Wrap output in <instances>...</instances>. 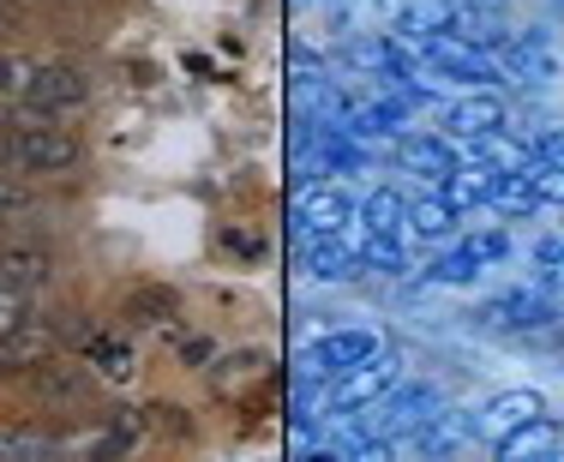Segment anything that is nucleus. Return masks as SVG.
<instances>
[{
	"label": "nucleus",
	"mask_w": 564,
	"mask_h": 462,
	"mask_svg": "<svg viewBox=\"0 0 564 462\" xmlns=\"http://www.w3.org/2000/svg\"><path fill=\"white\" fill-rule=\"evenodd\" d=\"M36 73V61H12V54H0V90H24Z\"/></svg>",
	"instance_id": "nucleus-29"
},
{
	"label": "nucleus",
	"mask_w": 564,
	"mask_h": 462,
	"mask_svg": "<svg viewBox=\"0 0 564 462\" xmlns=\"http://www.w3.org/2000/svg\"><path fill=\"white\" fill-rule=\"evenodd\" d=\"M127 312H132L139 324H163V319H174V294H169V289H139V294L127 301Z\"/></svg>",
	"instance_id": "nucleus-24"
},
{
	"label": "nucleus",
	"mask_w": 564,
	"mask_h": 462,
	"mask_svg": "<svg viewBox=\"0 0 564 462\" xmlns=\"http://www.w3.org/2000/svg\"><path fill=\"white\" fill-rule=\"evenodd\" d=\"M480 319L487 324H499V331H546V324H558L564 312L546 301L541 289H510V294H499V301H492L487 312H480Z\"/></svg>",
	"instance_id": "nucleus-10"
},
{
	"label": "nucleus",
	"mask_w": 564,
	"mask_h": 462,
	"mask_svg": "<svg viewBox=\"0 0 564 462\" xmlns=\"http://www.w3.org/2000/svg\"><path fill=\"white\" fill-rule=\"evenodd\" d=\"M487 211H499L505 223H522V216L541 211V198H534V186L522 181V174H499V186L487 193Z\"/></svg>",
	"instance_id": "nucleus-21"
},
{
	"label": "nucleus",
	"mask_w": 564,
	"mask_h": 462,
	"mask_svg": "<svg viewBox=\"0 0 564 462\" xmlns=\"http://www.w3.org/2000/svg\"><path fill=\"white\" fill-rule=\"evenodd\" d=\"M558 7H564V0H558Z\"/></svg>",
	"instance_id": "nucleus-33"
},
{
	"label": "nucleus",
	"mask_w": 564,
	"mask_h": 462,
	"mask_svg": "<svg viewBox=\"0 0 564 462\" xmlns=\"http://www.w3.org/2000/svg\"><path fill=\"white\" fill-rule=\"evenodd\" d=\"M534 415H546V402H541V390H499V397L480 409V420H475V432L487 444H499L505 432H517L522 420H534Z\"/></svg>",
	"instance_id": "nucleus-12"
},
{
	"label": "nucleus",
	"mask_w": 564,
	"mask_h": 462,
	"mask_svg": "<svg viewBox=\"0 0 564 462\" xmlns=\"http://www.w3.org/2000/svg\"><path fill=\"white\" fill-rule=\"evenodd\" d=\"M564 444V432H558V420L553 415H534V420H522L517 432H505L492 451H499L505 462H534V456H553Z\"/></svg>",
	"instance_id": "nucleus-17"
},
{
	"label": "nucleus",
	"mask_w": 564,
	"mask_h": 462,
	"mask_svg": "<svg viewBox=\"0 0 564 462\" xmlns=\"http://www.w3.org/2000/svg\"><path fill=\"white\" fill-rule=\"evenodd\" d=\"M510 120V108L499 90H468V97H456L445 108V127H451V139H475V132H492V127H505Z\"/></svg>",
	"instance_id": "nucleus-14"
},
{
	"label": "nucleus",
	"mask_w": 564,
	"mask_h": 462,
	"mask_svg": "<svg viewBox=\"0 0 564 462\" xmlns=\"http://www.w3.org/2000/svg\"><path fill=\"white\" fill-rule=\"evenodd\" d=\"M90 361H97L109 378H127L132 373V348L120 343V336H90Z\"/></svg>",
	"instance_id": "nucleus-23"
},
{
	"label": "nucleus",
	"mask_w": 564,
	"mask_h": 462,
	"mask_svg": "<svg viewBox=\"0 0 564 462\" xmlns=\"http://www.w3.org/2000/svg\"><path fill=\"white\" fill-rule=\"evenodd\" d=\"M522 181L534 186V198H541V205H558V211H564V162L534 157L529 169H522Z\"/></svg>",
	"instance_id": "nucleus-22"
},
{
	"label": "nucleus",
	"mask_w": 564,
	"mask_h": 462,
	"mask_svg": "<svg viewBox=\"0 0 564 462\" xmlns=\"http://www.w3.org/2000/svg\"><path fill=\"white\" fill-rule=\"evenodd\" d=\"M379 336L372 331H330V336H318L313 348H306V373L313 378H337V373H348L355 361H367V355H379Z\"/></svg>",
	"instance_id": "nucleus-9"
},
{
	"label": "nucleus",
	"mask_w": 564,
	"mask_h": 462,
	"mask_svg": "<svg viewBox=\"0 0 564 462\" xmlns=\"http://www.w3.org/2000/svg\"><path fill=\"white\" fill-rule=\"evenodd\" d=\"M36 390H43V397H78V390H85V373H66V366L48 361L43 373H36Z\"/></svg>",
	"instance_id": "nucleus-26"
},
{
	"label": "nucleus",
	"mask_w": 564,
	"mask_h": 462,
	"mask_svg": "<svg viewBox=\"0 0 564 462\" xmlns=\"http://www.w3.org/2000/svg\"><path fill=\"white\" fill-rule=\"evenodd\" d=\"M355 198L343 193V186L330 181H313L301 193V205H294V216H301V240H318V235H343L348 223H355Z\"/></svg>",
	"instance_id": "nucleus-7"
},
{
	"label": "nucleus",
	"mask_w": 564,
	"mask_h": 462,
	"mask_svg": "<svg viewBox=\"0 0 564 462\" xmlns=\"http://www.w3.org/2000/svg\"><path fill=\"white\" fill-rule=\"evenodd\" d=\"M7 169H12V132L0 127V174H7Z\"/></svg>",
	"instance_id": "nucleus-31"
},
{
	"label": "nucleus",
	"mask_w": 564,
	"mask_h": 462,
	"mask_svg": "<svg viewBox=\"0 0 564 462\" xmlns=\"http://www.w3.org/2000/svg\"><path fill=\"white\" fill-rule=\"evenodd\" d=\"M534 157H546V162H564V127H546L541 139H534Z\"/></svg>",
	"instance_id": "nucleus-30"
},
{
	"label": "nucleus",
	"mask_w": 564,
	"mask_h": 462,
	"mask_svg": "<svg viewBox=\"0 0 564 462\" xmlns=\"http://www.w3.org/2000/svg\"><path fill=\"white\" fill-rule=\"evenodd\" d=\"M463 157L492 162L499 174H522V169L534 162V139H510L505 127H492V132H475V139H463Z\"/></svg>",
	"instance_id": "nucleus-15"
},
{
	"label": "nucleus",
	"mask_w": 564,
	"mask_h": 462,
	"mask_svg": "<svg viewBox=\"0 0 564 462\" xmlns=\"http://www.w3.org/2000/svg\"><path fill=\"white\" fill-rule=\"evenodd\" d=\"M0 19H7V0H0Z\"/></svg>",
	"instance_id": "nucleus-32"
},
{
	"label": "nucleus",
	"mask_w": 564,
	"mask_h": 462,
	"mask_svg": "<svg viewBox=\"0 0 564 462\" xmlns=\"http://www.w3.org/2000/svg\"><path fill=\"white\" fill-rule=\"evenodd\" d=\"M456 216H463V211H456L451 198L433 186V193H421V198L409 205V223H402V240H421V247H445V240L456 235Z\"/></svg>",
	"instance_id": "nucleus-13"
},
{
	"label": "nucleus",
	"mask_w": 564,
	"mask_h": 462,
	"mask_svg": "<svg viewBox=\"0 0 564 462\" xmlns=\"http://www.w3.org/2000/svg\"><path fill=\"white\" fill-rule=\"evenodd\" d=\"M0 282H7V289H43V282H48V253L7 247V253H0Z\"/></svg>",
	"instance_id": "nucleus-20"
},
{
	"label": "nucleus",
	"mask_w": 564,
	"mask_h": 462,
	"mask_svg": "<svg viewBox=\"0 0 564 462\" xmlns=\"http://www.w3.org/2000/svg\"><path fill=\"white\" fill-rule=\"evenodd\" d=\"M355 223H360V235H402V223H409V198H402L397 186H379V193L355 211Z\"/></svg>",
	"instance_id": "nucleus-19"
},
{
	"label": "nucleus",
	"mask_w": 564,
	"mask_h": 462,
	"mask_svg": "<svg viewBox=\"0 0 564 462\" xmlns=\"http://www.w3.org/2000/svg\"><path fill=\"white\" fill-rule=\"evenodd\" d=\"M468 439H480L475 420H468L463 409H438L421 432H409L402 444H414V451H426V456H445V451H456V444H468Z\"/></svg>",
	"instance_id": "nucleus-18"
},
{
	"label": "nucleus",
	"mask_w": 564,
	"mask_h": 462,
	"mask_svg": "<svg viewBox=\"0 0 564 462\" xmlns=\"http://www.w3.org/2000/svg\"><path fill=\"white\" fill-rule=\"evenodd\" d=\"M414 49H421L426 73L451 78V85H463V90H499L505 85L499 54L487 43H475V36H463V31H445V24H438V31H414Z\"/></svg>",
	"instance_id": "nucleus-1"
},
{
	"label": "nucleus",
	"mask_w": 564,
	"mask_h": 462,
	"mask_svg": "<svg viewBox=\"0 0 564 462\" xmlns=\"http://www.w3.org/2000/svg\"><path fill=\"white\" fill-rule=\"evenodd\" d=\"M438 409H445V402H438V390H433V385H397V390H384V397L372 402V409H360V415H355V427H360V432H372V439L402 444L409 432H421Z\"/></svg>",
	"instance_id": "nucleus-3"
},
{
	"label": "nucleus",
	"mask_w": 564,
	"mask_h": 462,
	"mask_svg": "<svg viewBox=\"0 0 564 462\" xmlns=\"http://www.w3.org/2000/svg\"><path fill=\"white\" fill-rule=\"evenodd\" d=\"M31 108H43V115H55V108H78L90 97V78L78 73V66H36L31 85L19 90Z\"/></svg>",
	"instance_id": "nucleus-11"
},
{
	"label": "nucleus",
	"mask_w": 564,
	"mask_h": 462,
	"mask_svg": "<svg viewBox=\"0 0 564 462\" xmlns=\"http://www.w3.org/2000/svg\"><path fill=\"white\" fill-rule=\"evenodd\" d=\"M499 258H510V235H505V228H487V235H475V240H456L445 258H433V265H426V282L463 289V282H475L480 270L499 265Z\"/></svg>",
	"instance_id": "nucleus-5"
},
{
	"label": "nucleus",
	"mask_w": 564,
	"mask_h": 462,
	"mask_svg": "<svg viewBox=\"0 0 564 462\" xmlns=\"http://www.w3.org/2000/svg\"><path fill=\"white\" fill-rule=\"evenodd\" d=\"M492 54H499L505 85H553V78H558V54H553V43H546L541 31L499 36V43H492Z\"/></svg>",
	"instance_id": "nucleus-6"
},
{
	"label": "nucleus",
	"mask_w": 564,
	"mask_h": 462,
	"mask_svg": "<svg viewBox=\"0 0 564 462\" xmlns=\"http://www.w3.org/2000/svg\"><path fill=\"white\" fill-rule=\"evenodd\" d=\"M492 186H499V169H492V162H480V157H463L445 181H438V193H445L456 211H475V205H487Z\"/></svg>",
	"instance_id": "nucleus-16"
},
{
	"label": "nucleus",
	"mask_w": 564,
	"mask_h": 462,
	"mask_svg": "<svg viewBox=\"0 0 564 462\" xmlns=\"http://www.w3.org/2000/svg\"><path fill=\"white\" fill-rule=\"evenodd\" d=\"M397 385H402V355H397V348H379V355L355 361L348 373L325 378V409L330 415H360V409H372V402H379L384 390H397Z\"/></svg>",
	"instance_id": "nucleus-2"
},
{
	"label": "nucleus",
	"mask_w": 564,
	"mask_h": 462,
	"mask_svg": "<svg viewBox=\"0 0 564 462\" xmlns=\"http://www.w3.org/2000/svg\"><path fill=\"white\" fill-rule=\"evenodd\" d=\"M456 162H463V151L451 139H438V132H409V127L397 132V169L402 174H421V181L438 186Z\"/></svg>",
	"instance_id": "nucleus-8"
},
{
	"label": "nucleus",
	"mask_w": 564,
	"mask_h": 462,
	"mask_svg": "<svg viewBox=\"0 0 564 462\" xmlns=\"http://www.w3.org/2000/svg\"><path fill=\"white\" fill-rule=\"evenodd\" d=\"M48 439L43 432H0V456H43Z\"/></svg>",
	"instance_id": "nucleus-27"
},
{
	"label": "nucleus",
	"mask_w": 564,
	"mask_h": 462,
	"mask_svg": "<svg viewBox=\"0 0 564 462\" xmlns=\"http://www.w3.org/2000/svg\"><path fill=\"white\" fill-rule=\"evenodd\" d=\"M78 157H85V144L61 127H43V120L12 132V169H24V174H66V169H78Z\"/></svg>",
	"instance_id": "nucleus-4"
},
{
	"label": "nucleus",
	"mask_w": 564,
	"mask_h": 462,
	"mask_svg": "<svg viewBox=\"0 0 564 462\" xmlns=\"http://www.w3.org/2000/svg\"><path fill=\"white\" fill-rule=\"evenodd\" d=\"M534 265H541L546 282L564 277V240H534Z\"/></svg>",
	"instance_id": "nucleus-28"
},
{
	"label": "nucleus",
	"mask_w": 564,
	"mask_h": 462,
	"mask_svg": "<svg viewBox=\"0 0 564 462\" xmlns=\"http://www.w3.org/2000/svg\"><path fill=\"white\" fill-rule=\"evenodd\" d=\"M24 319H31V289H7V282H0V343H7Z\"/></svg>",
	"instance_id": "nucleus-25"
}]
</instances>
